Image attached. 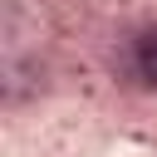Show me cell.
<instances>
[{"label": "cell", "instance_id": "obj_1", "mask_svg": "<svg viewBox=\"0 0 157 157\" xmlns=\"http://www.w3.org/2000/svg\"><path fill=\"white\" fill-rule=\"evenodd\" d=\"M132 69H137L142 83L157 88V25H147V29L137 34V44H132Z\"/></svg>", "mask_w": 157, "mask_h": 157}]
</instances>
